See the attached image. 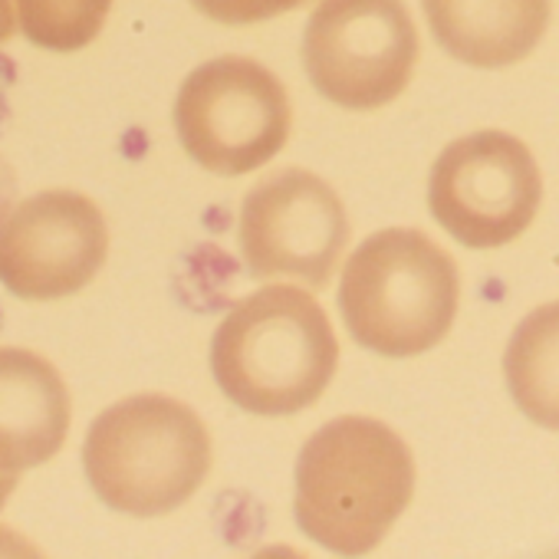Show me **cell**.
<instances>
[{"label":"cell","instance_id":"2e32d148","mask_svg":"<svg viewBox=\"0 0 559 559\" xmlns=\"http://www.w3.org/2000/svg\"><path fill=\"white\" fill-rule=\"evenodd\" d=\"M14 27H17V14L11 8V0H0V44H8L14 37Z\"/></svg>","mask_w":559,"mask_h":559},{"label":"cell","instance_id":"e0dca14e","mask_svg":"<svg viewBox=\"0 0 559 559\" xmlns=\"http://www.w3.org/2000/svg\"><path fill=\"white\" fill-rule=\"evenodd\" d=\"M17 477H21V474L0 471V510H4V503H8V500H11V493L17 490Z\"/></svg>","mask_w":559,"mask_h":559},{"label":"cell","instance_id":"8fae6325","mask_svg":"<svg viewBox=\"0 0 559 559\" xmlns=\"http://www.w3.org/2000/svg\"><path fill=\"white\" fill-rule=\"evenodd\" d=\"M435 40L477 70L513 67L543 40L549 0H421Z\"/></svg>","mask_w":559,"mask_h":559},{"label":"cell","instance_id":"9c48e42d","mask_svg":"<svg viewBox=\"0 0 559 559\" xmlns=\"http://www.w3.org/2000/svg\"><path fill=\"white\" fill-rule=\"evenodd\" d=\"M109 253L103 211L76 191L14 204L0 227V280L21 300H60L90 287Z\"/></svg>","mask_w":559,"mask_h":559},{"label":"cell","instance_id":"9a60e30c","mask_svg":"<svg viewBox=\"0 0 559 559\" xmlns=\"http://www.w3.org/2000/svg\"><path fill=\"white\" fill-rule=\"evenodd\" d=\"M14 204H17V175H14V165L8 162L4 148H0V227H4Z\"/></svg>","mask_w":559,"mask_h":559},{"label":"cell","instance_id":"ba28073f","mask_svg":"<svg viewBox=\"0 0 559 559\" xmlns=\"http://www.w3.org/2000/svg\"><path fill=\"white\" fill-rule=\"evenodd\" d=\"M237 237L257 280L284 276L323 290L349 243V217L320 175L284 168L250 188Z\"/></svg>","mask_w":559,"mask_h":559},{"label":"cell","instance_id":"6da1fadb","mask_svg":"<svg viewBox=\"0 0 559 559\" xmlns=\"http://www.w3.org/2000/svg\"><path fill=\"white\" fill-rule=\"evenodd\" d=\"M340 343L323 307L287 284L240 300L214 333L211 372L243 412L284 418L320 402L336 376Z\"/></svg>","mask_w":559,"mask_h":559},{"label":"cell","instance_id":"4fadbf2b","mask_svg":"<svg viewBox=\"0 0 559 559\" xmlns=\"http://www.w3.org/2000/svg\"><path fill=\"white\" fill-rule=\"evenodd\" d=\"M14 4L24 37L57 53L90 47L112 11V0H14Z\"/></svg>","mask_w":559,"mask_h":559},{"label":"cell","instance_id":"52a82bcc","mask_svg":"<svg viewBox=\"0 0 559 559\" xmlns=\"http://www.w3.org/2000/svg\"><path fill=\"white\" fill-rule=\"evenodd\" d=\"M543 201L530 148L507 132H474L451 142L431 168L435 221L464 247H503L536 217Z\"/></svg>","mask_w":559,"mask_h":559},{"label":"cell","instance_id":"5b68a950","mask_svg":"<svg viewBox=\"0 0 559 559\" xmlns=\"http://www.w3.org/2000/svg\"><path fill=\"white\" fill-rule=\"evenodd\" d=\"M287 90L247 57L198 67L178 93L175 129L185 152L207 171L234 178L266 165L290 139Z\"/></svg>","mask_w":559,"mask_h":559},{"label":"cell","instance_id":"30bf717a","mask_svg":"<svg viewBox=\"0 0 559 559\" xmlns=\"http://www.w3.org/2000/svg\"><path fill=\"white\" fill-rule=\"evenodd\" d=\"M70 431L63 376L37 353L0 349V471H31L57 457Z\"/></svg>","mask_w":559,"mask_h":559},{"label":"cell","instance_id":"277c9868","mask_svg":"<svg viewBox=\"0 0 559 559\" xmlns=\"http://www.w3.org/2000/svg\"><path fill=\"white\" fill-rule=\"evenodd\" d=\"M83 464L103 503L129 516H162L207 477L211 435L188 405L135 395L93 421Z\"/></svg>","mask_w":559,"mask_h":559},{"label":"cell","instance_id":"5bb4252c","mask_svg":"<svg viewBox=\"0 0 559 559\" xmlns=\"http://www.w3.org/2000/svg\"><path fill=\"white\" fill-rule=\"evenodd\" d=\"M191 4L214 24L247 27V24H260V21L280 17L287 11H297V8L310 4V0H191Z\"/></svg>","mask_w":559,"mask_h":559},{"label":"cell","instance_id":"3957f363","mask_svg":"<svg viewBox=\"0 0 559 559\" xmlns=\"http://www.w3.org/2000/svg\"><path fill=\"white\" fill-rule=\"evenodd\" d=\"M457 304V263L412 227L372 234L349 257L340 287V313L353 340L389 359L435 349L448 336Z\"/></svg>","mask_w":559,"mask_h":559},{"label":"cell","instance_id":"7c38bea8","mask_svg":"<svg viewBox=\"0 0 559 559\" xmlns=\"http://www.w3.org/2000/svg\"><path fill=\"white\" fill-rule=\"evenodd\" d=\"M507 385L516 408L559 431V304L533 310L507 346Z\"/></svg>","mask_w":559,"mask_h":559},{"label":"cell","instance_id":"8992f818","mask_svg":"<svg viewBox=\"0 0 559 559\" xmlns=\"http://www.w3.org/2000/svg\"><path fill=\"white\" fill-rule=\"evenodd\" d=\"M418 63V31L402 0H323L304 37L310 83L343 109L399 99Z\"/></svg>","mask_w":559,"mask_h":559},{"label":"cell","instance_id":"7a4b0ae2","mask_svg":"<svg viewBox=\"0 0 559 559\" xmlns=\"http://www.w3.org/2000/svg\"><path fill=\"white\" fill-rule=\"evenodd\" d=\"M415 490L408 444L376 418H336L300 451L297 523L340 556L376 549Z\"/></svg>","mask_w":559,"mask_h":559}]
</instances>
